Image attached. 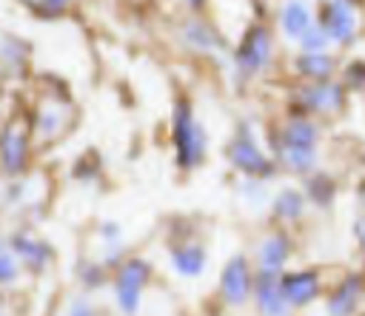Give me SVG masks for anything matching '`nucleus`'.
<instances>
[{"instance_id":"obj_13","label":"nucleus","mask_w":365,"mask_h":316,"mask_svg":"<svg viewBox=\"0 0 365 316\" xmlns=\"http://www.w3.org/2000/svg\"><path fill=\"white\" fill-rule=\"evenodd\" d=\"M208 248L205 242H200L197 236H180L177 242L168 245V262H171V270L180 276V279H197L205 273L208 268Z\"/></svg>"},{"instance_id":"obj_15","label":"nucleus","mask_w":365,"mask_h":316,"mask_svg":"<svg viewBox=\"0 0 365 316\" xmlns=\"http://www.w3.org/2000/svg\"><path fill=\"white\" fill-rule=\"evenodd\" d=\"M268 148L279 165V171L305 179L308 174L319 171V148H305V145H291L279 139H268Z\"/></svg>"},{"instance_id":"obj_4","label":"nucleus","mask_w":365,"mask_h":316,"mask_svg":"<svg viewBox=\"0 0 365 316\" xmlns=\"http://www.w3.org/2000/svg\"><path fill=\"white\" fill-rule=\"evenodd\" d=\"M291 105L297 114H308V117H334L342 111L345 105V85L334 83V80H317V83H302L299 88H294L291 94Z\"/></svg>"},{"instance_id":"obj_30","label":"nucleus","mask_w":365,"mask_h":316,"mask_svg":"<svg viewBox=\"0 0 365 316\" xmlns=\"http://www.w3.org/2000/svg\"><path fill=\"white\" fill-rule=\"evenodd\" d=\"M351 233H354V245H356V251L365 256V214H359V216L351 222Z\"/></svg>"},{"instance_id":"obj_23","label":"nucleus","mask_w":365,"mask_h":316,"mask_svg":"<svg viewBox=\"0 0 365 316\" xmlns=\"http://www.w3.org/2000/svg\"><path fill=\"white\" fill-rule=\"evenodd\" d=\"M23 270H26V268H23V262L17 259V253L11 251V245L3 242V248H0V282H3V288H11V285L20 279Z\"/></svg>"},{"instance_id":"obj_27","label":"nucleus","mask_w":365,"mask_h":316,"mask_svg":"<svg viewBox=\"0 0 365 316\" xmlns=\"http://www.w3.org/2000/svg\"><path fill=\"white\" fill-rule=\"evenodd\" d=\"M31 3H34L37 14H43V17H60L71 6V0H31Z\"/></svg>"},{"instance_id":"obj_31","label":"nucleus","mask_w":365,"mask_h":316,"mask_svg":"<svg viewBox=\"0 0 365 316\" xmlns=\"http://www.w3.org/2000/svg\"><path fill=\"white\" fill-rule=\"evenodd\" d=\"M356 202H359V208H362V214H365V177L356 182Z\"/></svg>"},{"instance_id":"obj_25","label":"nucleus","mask_w":365,"mask_h":316,"mask_svg":"<svg viewBox=\"0 0 365 316\" xmlns=\"http://www.w3.org/2000/svg\"><path fill=\"white\" fill-rule=\"evenodd\" d=\"M328 46H331V37L319 23H314L299 40V51H328Z\"/></svg>"},{"instance_id":"obj_2","label":"nucleus","mask_w":365,"mask_h":316,"mask_svg":"<svg viewBox=\"0 0 365 316\" xmlns=\"http://www.w3.org/2000/svg\"><path fill=\"white\" fill-rule=\"evenodd\" d=\"M222 157L245 179L268 182V179H274L279 174V165H277L274 154L265 151V145L257 139V134H254V128L248 122H237L234 134L222 145Z\"/></svg>"},{"instance_id":"obj_21","label":"nucleus","mask_w":365,"mask_h":316,"mask_svg":"<svg viewBox=\"0 0 365 316\" xmlns=\"http://www.w3.org/2000/svg\"><path fill=\"white\" fill-rule=\"evenodd\" d=\"M182 37H185V43H188L191 48H197V51H202V54L222 51V37H220L217 28H214L211 23H205V20H191V23L185 26Z\"/></svg>"},{"instance_id":"obj_6","label":"nucleus","mask_w":365,"mask_h":316,"mask_svg":"<svg viewBox=\"0 0 365 316\" xmlns=\"http://www.w3.org/2000/svg\"><path fill=\"white\" fill-rule=\"evenodd\" d=\"M254 282H257V265L245 253H231L220 268V299L228 307H242L254 299Z\"/></svg>"},{"instance_id":"obj_7","label":"nucleus","mask_w":365,"mask_h":316,"mask_svg":"<svg viewBox=\"0 0 365 316\" xmlns=\"http://www.w3.org/2000/svg\"><path fill=\"white\" fill-rule=\"evenodd\" d=\"M31 142L34 134L23 120H9L0 137V168L6 179H20L31 165Z\"/></svg>"},{"instance_id":"obj_11","label":"nucleus","mask_w":365,"mask_h":316,"mask_svg":"<svg viewBox=\"0 0 365 316\" xmlns=\"http://www.w3.org/2000/svg\"><path fill=\"white\" fill-rule=\"evenodd\" d=\"M282 290H285V299L291 302V307L302 310L325 293L322 270L319 268H288V270H282Z\"/></svg>"},{"instance_id":"obj_9","label":"nucleus","mask_w":365,"mask_h":316,"mask_svg":"<svg viewBox=\"0 0 365 316\" xmlns=\"http://www.w3.org/2000/svg\"><path fill=\"white\" fill-rule=\"evenodd\" d=\"M291 256H294V236L282 225L265 231L259 236V242L254 245V265H257V270L282 273V270H288Z\"/></svg>"},{"instance_id":"obj_28","label":"nucleus","mask_w":365,"mask_h":316,"mask_svg":"<svg viewBox=\"0 0 365 316\" xmlns=\"http://www.w3.org/2000/svg\"><path fill=\"white\" fill-rule=\"evenodd\" d=\"M345 83H348L351 88H359V91H365V60H359V63H351V65L345 68Z\"/></svg>"},{"instance_id":"obj_1","label":"nucleus","mask_w":365,"mask_h":316,"mask_svg":"<svg viewBox=\"0 0 365 316\" xmlns=\"http://www.w3.org/2000/svg\"><path fill=\"white\" fill-rule=\"evenodd\" d=\"M171 151L174 165L182 174H191L208 159V134L200 125L188 97H177L171 108Z\"/></svg>"},{"instance_id":"obj_16","label":"nucleus","mask_w":365,"mask_h":316,"mask_svg":"<svg viewBox=\"0 0 365 316\" xmlns=\"http://www.w3.org/2000/svg\"><path fill=\"white\" fill-rule=\"evenodd\" d=\"M308 208H311L308 205V196L297 185H285V188H279L268 199V216H271L274 225H282V228H291V225L302 222L305 214H308Z\"/></svg>"},{"instance_id":"obj_20","label":"nucleus","mask_w":365,"mask_h":316,"mask_svg":"<svg viewBox=\"0 0 365 316\" xmlns=\"http://www.w3.org/2000/svg\"><path fill=\"white\" fill-rule=\"evenodd\" d=\"M294 68L308 83H317V80H331L334 77L336 60L328 51H299V57L294 60Z\"/></svg>"},{"instance_id":"obj_3","label":"nucleus","mask_w":365,"mask_h":316,"mask_svg":"<svg viewBox=\"0 0 365 316\" xmlns=\"http://www.w3.org/2000/svg\"><path fill=\"white\" fill-rule=\"evenodd\" d=\"M151 276H154V268L140 253L125 256L114 268L111 290H114V305H117V310L123 316H137L140 313V302H143V293H145Z\"/></svg>"},{"instance_id":"obj_22","label":"nucleus","mask_w":365,"mask_h":316,"mask_svg":"<svg viewBox=\"0 0 365 316\" xmlns=\"http://www.w3.org/2000/svg\"><path fill=\"white\" fill-rule=\"evenodd\" d=\"M111 268L103 262V259H83L80 265H77V282H80V288L86 290V293H91V290H100L106 282H111V276L114 273H108Z\"/></svg>"},{"instance_id":"obj_17","label":"nucleus","mask_w":365,"mask_h":316,"mask_svg":"<svg viewBox=\"0 0 365 316\" xmlns=\"http://www.w3.org/2000/svg\"><path fill=\"white\" fill-rule=\"evenodd\" d=\"M299 188L305 191L308 205L317 208V211H331L334 202H336V196H339V182H336V177L328 174V171H322V168L314 171V174H308Z\"/></svg>"},{"instance_id":"obj_18","label":"nucleus","mask_w":365,"mask_h":316,"mask_svg":"<svg viewBox=\"0 0 365 316\" xmlns=\"http://www.w3.org/2000/svg\"><path fill=\"white\" fill-rule=\"evenodd\" d=\"M311 26H314V11L305 0H285L279 6V31L285 34V40L299 43Z\"/></svg>"},{"instance_id":"obj_19","label":"nucleus","mask_w":365,"mask_h":316,"mask_svg":"<svg viewBox=\"0 0 365 316\" xmlns=\"http://www.w3.org/2000/svg\"><path fill=\"white\" fill-rule=\"evenodd\" d=\"M66 122H68V114H66V105H54V102H46L37 114H34V122H31V134L37 142H54L63 131H66Z\"/></svg>"},{"instance_id":"obj_29","label":"nucleus","mask_w":365,"mask_h":316,"mask_svg":"<svg viewBox=\"0 0 365 316\" xmlns=\"http://www.w3.org/2000/svg\"><path fill=\"white\" fill-rule=\"evenodd\" d=\"M63 316H97V310H94V305L86 296H74Z\"/></svg>"},{"instance_id":"obj_10","label":"nucleus","mask_w":365,"mask_h":316,"mask_svg":"<svg viewBox=\"0 0 365 316\" xmlns=\"http://www.w3.org/2000/svg\"><path fill=\"white\" fill-rule=\"evenodd\" d=\"M317 23L328 31L331 43H336V46H351L359 31L354 0H322Z\"/></svg>"},{"instance_id":"obj_26","label":"nucleus","mask_w":365,"mask_h":316,"mask_svg":"<svg viewBox=\"0 0 365 316\" xmlns=\"http://www.w3.org/2000/svg\"><path fill=\"white\" fill-rule=\"evenodd\" d=\"M23 46L26 43H14L11 37H6V46H3V63L9 68V74L14 68H23Z\"/></svg>"},{"instance_id":"obj_12","label":"nucleus","mask_w":365,"mask_h":316,"mask_svg":"<svg viewBox=\"0 0 365 316\" xmlns=\"http://www.w3.org/2000/svg\"><path fill=\"white\" fill-rule=\"evenodd\" d=\"M365 299V270H348L325 296V316H354Z\"/></svg>"},{"instance_id":"obj_24","label":"nucleus","mask_w":365,"mask_h":316,"mask_svg":"<svg viewBox=\"0 0 365 316\" xmlns=\"http://www.w3.org/2000/svg\"><path fill=\"white\" fill-rule=\"evenodd\" d=\"M100 174H103V162H100L97 151H86V154H83L80 159H74V165H71V177H74L77 182H94Z\"/></svg>"},{"instance_id":"obj_14","label":"nucleus","mask_w":365,"mask_h":316,"mask_svg":"<svg viewBox=\"0 0 365 316\" xmlns=\"http://www.w3.org/2000/svg\"><path fill=\"white\" fill-rule=\"evenodd\" d=\"M251 302L259 316H291L294 310L282 290V273H271V270H257Z\"/></svg>"},{"instance_id":"obj_32","label":"nucleus","mask_w":365,"mask_h":316,"mask_svg":"<svg viewBox=\"0 0 365 316\" xmlns=\"http://www.w3.org/2000/svg\"><path fill=\"white\" fill-rule=\"evenodd\" d=\"M188 6L197 11V9H202V6H205V0H188Z\"/></svg>"},{"instance_id":"obj_5","label":"nucleus","mask_w":365,"mask_h":316,"mask_svg":"<svg viewBox=\"0 0 365 316\" xmlns=\"http://www.w3.org/2000/svg\"><path fill=\"white\" fill-rule=\"evenodd\" d=\"M271 54H274V34H271V28L262 26V23H251L242 31V37H240V43L234 48V68L245 80L257 77L259 71L268 68Z\"/></svg>"},{"instance_id":"obj_8","label":"nucleus","mask_w":365,"mask_h":316,"mask_svg":"<svg viewBox=\"0 0 365 316\" xmlns=\"http://www.w3.org/2000/svg\"><path fill=\"white\" fill-rule=\"evenodd\" d=\"M6 242L11 245V251L17 253V259L23 262L26 273H31V276H40V273H46L54 265V256H57L54 253V245L46 242L40 233H34L29 225L14 228L6 236Z\"/></svg>"}]
</instances>
